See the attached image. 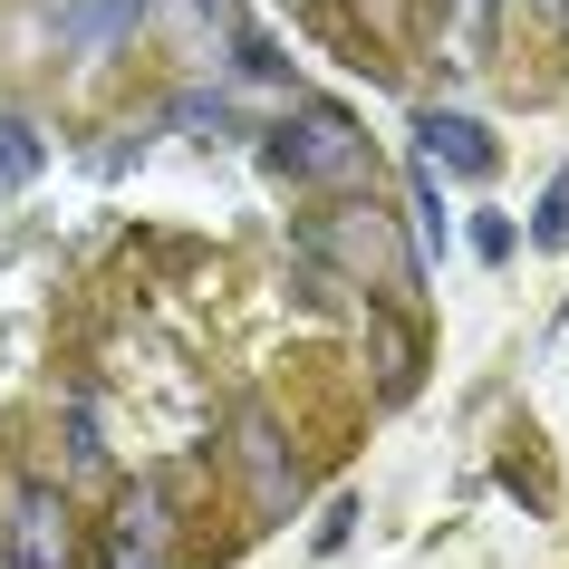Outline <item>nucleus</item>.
Listing matches in <instances>:
<instances>
[{
	"label": "nucleus",
	"instance_id": "1",
	"mask_svg": "<svg viewBox=\"0 0 569 569\" xmlns=\"http://www.w3.org/2000/svg\"><path fill=\"white\" fill-rule=\"evenodd\" d=\"M280 164H290V174H309V183H348V174H367V136L338 117V107H309L300 136L280 126Z\"/></svg>",
	"mask_w": 569,
	"mask_h": 569
},
{
	"label": "nucleus",
	"instance_id": "5",
	"mask_svg": "<svg viewBox=\"0 0 569 569\" xmlns=\"http://www.w3.org/2000/svg\"><path fill=\"white\" fill-rule=\"evenodd\" d=\"M531 241L540 251H569V174L540 183V212H531Z\"/></svg>",
	"mask_w": 569,
	"mask_h": 569
},
{
	"label": "nucleus",
	"instance_id": "6",
	"mask_svg": "<svg viewBox=\"0 0 569 569\" xmlns=\"http://www.w3.org/2000/svg\"><path fill=\"white\" fill-rule=\"evenodd\" d=\"M473 241H482V261H511V222H502V212H482Z\"/></svg>",
	"mask_w": 569,
	"mask_h": 569
},
{
	"label": "nucleus",
	"instance_id": "4",
	"mask_svg": "<svg viewBox=\"0 0 569 569\" xmlns=\"http://www.w3.org/2000/svg\"><path fill=\"white\" fill-rule=\"evenodd\" d=\"M39 164H49L39 126H30V117H0V203H10V193H30V183H39Z\"/></svg>",
	"mask_w": 569,
	"mask_h": 569
},
{
	"label": "nucleus",
	"instance_id": "2",
	"mask_svg": "<svg viewBox=\"0 0 569 569\" xmlns=\"http://www.w3.org/2000/svg\"><path fill=\"white\" fill-rule=\"evenodd\" d=\"M416 136H425V164H445V174H463V183H482L492 164H502V146H492L473 117H445V107L416 117Z\"/></svg>",
	"mask_w": 569,
	"mask_h": 569
},
{
	"label": "nucleus",
	"instance_id": "3",
	"mask_svg": "<svg viewBox=\"0 0 569 569\" xmlns=\"http://www.w3.org/2000/svg\"><path fill=\"white\" fill-rule=\"evenodd\" d=\"M10 560L20 569H68V511L49 492H20V521H10Z\"/></svg>",
	"mask_w": 569,
	"mask_h": 569
}]
</instances>
